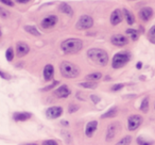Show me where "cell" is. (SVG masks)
Here are the masks:
<instances>
[{
	"instance_id": "obj_1",
	"label": "cell",
	"mask_w": 155,
	"mask_h": 145,
	"mask_svg": "<svg viewBox=\"0 0 155 145\" xmlns=\"http://www.w3.org/2000/svg\"><path fill=\"white\" fill-rule=\"evenodd\" d=\"M88 58L99 66H105L108 62V54L105 50L99 48H91L87 51Z\"/></svg>"
},
{
	"instance_id": "obj_2",
	"label": "cell",
	"mask_w": 155,
	"mask_h": 145,
	"mask_svg": "<svg viewBox=\"0 0 155 145\" xmlns=\"http://www.w3.org/2000/svg\"><path fill=\"white\" fill-rule=\"evenodd\" d=\"M83 47V43L79 39H67L61 44L62 50L67 54H72L79 52Z\"/></svg>"
},
{
	"instance_id": "obj_3",
	"label": "cell",
	"mask_w": 155,
	"mask_h": 145,
	"mask_svg": "<svg viewBox=\"0 0 155 145\" xmlns=\"http://www.w3.org/2000/svg\"><path fill=\"white\" fill-rule=\"evenodd\" d=\"M60 71H61L62 76L67 79L77 78V77L79 76V74H80V68L75 64H73V63H71V62H68V61H64V62L61 63Z\"/></svg>"
},
{
	"instance_id": "obj_4",
	"label": "cell",
	"mask_w": 155,
	"mask_h": 145,
	"mask_svg": "<svg viewBox=\"0 0 155 145\" xmlns=\"http://www.w3.org/2000/svg\"><path fill=\"white\" fill-rule=\"evenodd\" d=\"M131 59V54L127 51H120L116 54L113 58L112 66L113 68H121L123 67Z\"/></svg>"
},
{
	"instance_id": "obj_5",
	"label": "cell",
	"mask_w": 155,
	"mask_h": 145,
	"mask_svg": "<svg viewBox=\"0 0 155 145\" xmlns=\"http://www.w3.org/2000/svg\"><path fill=\"white\" fill-rule=\"evenodd\" d=\"M93 25H94V19L91 16L82 15L80 18H79L75 27H77V29H79V30H86V29L91 28Z\"/></svg>"
},
{
	"instance_id": "obj_6",
	"label": "cell",
	"mask_w": 155,
	"mask_h": 145,
	"mask_svg": "<svg viewBox=\"0 0 155 145\" xmlns=\"http://www.w3.org/2000/svg\"><path fill=\"white\" fill-rule=\"evenodd\" d=\"M142 121L143 119H142V116H140V115L135 114L130 116L129 119H127V128H129V130H131V131L136 130L142 124Z\"/></svg>"
},
{
	"instance_id": "obj_7",
	"label": "cell",
	"mask_w": 155,
	"mask_h": 145,
	"mask_svg": "<svg viewBox=\"0 0 155 145\" xmlns=\"http://www.w3.org/2000/svg\"><path fill=\"white\" fill-rule=\"evenodd\" d=\"M58 22V16L56 15H50V16H47L46 18H44L41 22V28L44 29H49V28H52L54 27Z\"/></svg>"
},
{
	"instance_id": "obj_8",
	"label": "cell",
	"mask_w": 155,
	"mask_h": 145,
	"mask_svg": "<svg viewBox=\"0 0 155 145\" xmlns=\"http://www.w3.org/2000/svg\"><path fill=\"white\" fill-rule=\"evenodd\" d=\"M30 51V47H29L28 44L24 43V42H18L16 44V56L21 58V57H25L29 54Z\"/></svg>"
},
{
	"instance_id": "obj_9",
	"label": "cell",
	"mask_w": 155,
	"mask_h": 145,
	"mask_svg": "<svg viewBox=\"0 0 155 145\" xmlns=\"http://www.w3.org/2000/svg\"><path fill=\"white\" fill-rule=\"evenodd\" d=\"M63 113V108L60 106H54V107H50L47 109L46 111V114L49 119H58L62 115Z\"/></svg>"
},
{
	"instance_id": "obj_10",
	"label": "cell",
	"mask_w": 155,
	"mask_h": 145,
	"mask_svg": "<svg viewBox=\"0 0 155 145\" xmlns=\"http://www.w3.org/2000/svg\"><path fill=\"white\" fill-rule=\"evenodd\" d=\"M110 42H112V44H114V45L122 47V46L127 45L129 40H127V37H125L124 35H122V34H116L110 37Z\"/></svg>"
},
{
	"instance_id": "obj_11",
	"label": "cell",
	"mask_w": 155,
	"mask_h": 145,
	"mask_svg": "<svg viewBox=\"0 0 155 145\" xmlns=\"http://www.w3.org/2000/svg\"><path fill=\"white\" fill-rule=\"evenodd\" d=\"M71 91L67 85H61L58 89H56L54 91V95L56 96L58 98H66L70 95Z\"/></svg>"
},
{
	"instance_id": "obj_12",
	"label": "cell",
	"mask_w": 155,
	"mask_h": 145,
	"mask_svg": "<svg viewBox=\"0 0 155 145\" xmlns=\"http://www.w3.org/2000/svg\"><path fill=\"white\" fill-rule=\"evenodd\" d=\"M122 19H123L122 11L119 9L115 10V11L112 13V15H110V24L114 25V26L120 24V22H122Z\"/></svg>"
},
{
	"instance_id": "obj_13",
	"label": "cell",
	"mask_w": 155,
	"mask_h": 145,
	"mask_svg": "<svg viewBox=\"0 0 155 145\" xmlns=\"http://www.w3.org/2000/svg\"><path fill=\"white\" fill-rule=\"evenodd\" d=\"M153 16V10L150 7H146L139 11V17L143 22H148L152 18Z\"/></svg>"
},
{
	"instance_id": "obj_14",
	"label": "cell",
	"mask_w": 155,
	"mask_h": 145,
	"mask_svg": "<svg viewBox=\"0 0 155 145\" xmlns=\"http://www.w3.org/2000/svg\"><path fill=\"white\" fill-rule=\"evenodd\" d=\"M32 114L29 112H15L13 114V119L16 122H24V121H28L31 119Z\"/></svg>"
},
{
	"instance_id": "obj_15",
	"label": "cell",
	"mask_w": 155,
	"mask_h": 145,
	"mask_svg": "<svg viewBox=\"0 0 155 145\" xmlns=\"http://www.w3.org/2000/svg\"><path fill=\"white\" fill-rule=\"evenodd\" d=\"M98 127V123L96 121H91L89 122L88 124L86 125V128H85V133H86L87 136H93V134L95 133V131L97 130Z\"/></svg>"
},
{
	"instance_id": "obj_16",
	"label": "cell",
	"mask_w": 155,
	"mask_h": 145,
	"mask_svg": "<svg viewBox=\"0 0 155 145\" xmlns=\"http://www.w3.org/2000/svg\"><path fill=\"white\" fill-rule=\"evenodd\" d=\"M53 73H54V68L51 64H47L44 68V78L46 81H50L53 78Z\"/></svg>"
},
{
	"instance_id": "obj_17",
	"label": "cell",
	"mask_w": 155,
	"mask_h": 145,
	"mask_svg": "<svg viewBox=\"0 0 155 145\" xmlns=\"http://www.w3.org/2000/svg\"><path fill=\"white\" fill-rule=\"evenodd\" d=\"M116 132H117V125L116 124H110V126L107 128V133H106V141L107 142L112 141L115 138V136H116Z\"/></svg>"
},
{
	"instance_id": "obj_18",
	"label": "cell",
	"mask_w": 155,
	"mask_h": 145,
	"mask_svg": "<svg viewBox=\"0 0 155 145\" xmlns=\"http://www.w3.org/2000/svg\"><path fill=\"white\" fill-rule=\"evenodd\" d=\"M60 11L63 12V13L66 14V15H68V16L73 15V10L71 9L70 5H67V3H65V2H63L60 5Z\"/></svg>"
},
{
	"instance_id": "obj_19",
	"label": "cell",
	"mask_w": 155,
	"mask_h": 145,
	"mask_svg": "<svg viewBox=\"0 0 155 145\" xmlns=\"http://www.w3.org/2000/svg\"><path fill=\"white\" fill-rule=\"evenodd\" d=\"M122 13H123V15H124L125 19H127V22L129 25H133L134 22H135V17H134L132 12H130L129 10H127V9H123Z\"/></svg>"
},
{
	"instance_id": "obj_20",
	"label": "cell",
	"mask_w": 155,
	"mask_h": 145,
	"mask_svg": "<svg viewBox=\"0 0 155 145\" xmlns=\"http://www.w3.org/2000/svg\"><path fill=\"white\" fill-rule=\"evenodd\" d=\"M101 77H102L101 73H93V74L87 75L85 78H86L88 81H91V82H96V81H98L99 79H101Z\"/></svg>"
},
{
	"instance_id": "obj_21",
	"label": "cell",
	"mask_w": 155,
	"mask_h": 145,
	"mask_svg": "<svg viewBox=\"0 0 155 145\" xmlns=\"http://www.w3.org/2000/svg\"><path fill=\"white\" fill-rule=\"evenodd\" d=\"M117 114V108L116 107H112L107 112H105L102 115V119H110V117H114Z\"/></svg>"
},
{
	"instance_id": "obj_22",
	"label": "cell",
	"mask_w": 155,
	"mask_h": 145,
	"mask_svg": "<svg viewBox=\"0 0 155 145\" xmlns=\"http://www.w3.org/2000/svg\"><path fill=\"white\" fill-rule=\"evenodd\" d=\"M25 30L28 33H30V34L35 35V36H39L41 35V32L34 26H25Z\"/></svg>"
},
{
	"instance_id": "obj_23",
	"label": "cell",
	"mask_w": 155,
	"mask_h": 145,
	"mask_svg": "<svg viewBox=\"0 0 155 145\" xmlns=\"http://www.w3.org/2000/svg\"><path fill=\"white\" fill-rule=\"evenodd\" d=\"M127 34L130 35L133 41H137L138 36H139V33H138V31L135 30V29H127Z\"/></svg>"
},
{
	"instance_id": "obj_24",
	"label": "cell",
	"mask_w": 155,
	"mask_h": 145,
	"mask_svg": "<svg viewBox=\"0 0 155 145\" xmlns=\"http://www.w3.org/2000/svg\"><path fill=\"white\" fill-rule=\"evenodd\" d=\"M148 40L152 44H155V25L151 27L150 30L148 31Z\"/></svg>"
},
{
	"instance_id": "obj_25",
	"label": "cell",
	"mask_w": 155,
	"mask_h": 145,
	"mask_svg": "<svg viewBox=\"0 0 155 145\" xmlns=\"http://www.w3.org/2000/svg\"><path fill=\"white\" fill-rule=\"evenodd\" d=\"M140 110L143 113L148 112V110H149V98L148 97L143 98V100H142V102H141V106H140Z\"/></svg>"
},
{
	"instance_id": "obj_26",
	"label": "cell",
	"mask_w": 155,
	"mask_h": 145,
	"mask_svg": "<svg viewBox=\"0 0 155 145\" xmlns=\"http://www.w3.org/2000/svg\"><path fill=\"white\" fill-rule=\"evenodd\" d=\"M131 142H132V138L130 136H124V138L121 139L119 142H117L116 145H130Z\"/></svg>"
},
{
	"instance_id": "obj_27",
	"label": "cell",
	"mask_w": 155,
	"mask_h": 145,
	"mask_svg": "<svg viewBox=\"0 0 155 145\" xmlns=\"http://www.w3.org/2000/svg\"><path fill=\"white\" fill-rule=\"evenodd\" d=\"M137 143L138 145H152V141H148L147 139H144L143 136H138L137 138Z\"/></svg>"
},
{
	"instance_id": "obj_28",
	"label": "cell",
	"mask_w": 155,
	"mask_h": 145,
	"mask_svg": "<svg viewBox=\"0 0 155 145\" xmlns=\"http://www.w3.org/2000/svg\"><path fill=\"white\" fill-rule=\"evenodd\" d=\"M80 85L85 88V89H96L97 88V82H91V81H89V82H82L80 83Z\"/></svg>"
},
{
	"instance_id": "obj_29",
	"label": "cell",
	"mask_w": 155,
	"mask_h": 145,
	"mask_svg": "<svg viewBox=\"0 0 155 145\" xmlns=\"http://www.w3.org/2000/svg\"><path fill=\"white\" fill-rule=\"evenodd\" d=\"M5 58H7V60L9 61V62H11L14 59V49L12 47L8 48L7 52H5Z\"/></svg>"
},
{
	"instance_id": "obj_30",
	"label": "cell",
	"mask_w": 155,
	"mask_h": 145,
	"mask_svg": "<svg viewBox=\"0 0 155 145\" xmlns=\"http://www.w3.org/2000/svg\"><path fill=\"white\" fill-rule=\"evenodd\" d=\"M79 108H80V107L78 106V105L71 104L70 106H69L68 112H69V113H73V112H75V111H78V110H79Z\"/></svg>"
},
{
	"instance_id": "obj_31",
	"label": "cell",
	"mask_w": 155,
	"mask_h": 145,
	"mask_svg": "<svg viewBox=\"0 0 155 145\" xmlns=\"http://www.w3.org/2000/svg\"><path fill=\"white\" fill-rule=\"evenodd\" d=\"M9 15H10V13L7 11V10L0 7V16H1V17H2V18H7Z\"/></svg>"
},
{
	"instance_id": "obj_32",
	"label": "cell",
	"mask_w": 155,
	"mask_h": 145,
	"mask_svg": "<svg viewBox=\"0 0 155 145\" xmlns=\"http://www.w3.org/2000/svg\"><path fill=\"white\" fill-rule=\"evenodd\" d=\"M123 88V85L122 83H119V85H114L112 87V91H114V92H118V91H120L121 89Z\"/></svg>"
},
{
	"instance_id": "obj_33",
	"label": "cell",
	"mask_w": 155,
	"mask_h": 145,
	"mask_svg": "<svg viewBox=\"0 0 155 145\" xmlns=\"http://www.w3.org/2000/svg\"><path fill=\"white\" fill-rule=\"evenodd\" d=\"M58 85V81H54L52 85H50L49 87H46V88H44V89H41V91H49V90H52L53 89L55 85Z\"/></svg>"
},
{
	"instance_id": "obj_34",
	"label": "cell",
	"mask_w": 155,
	"mask_h": 145,
	"mask_svg": "<svg viewBox=\"0 0 155 145\" xmlns=\"http://www.w3.org/2000/svg\"><path fill=\"white\" fill-rule=\"evenodd\" d=\"M43 145H58V142L54 140H47V141H44Z\"/></svg>"
},
{
	"instance_id": "obj_35",
	"label": "cell",
	"mask_w": 155,
	"mask_h": 145,
	"mask_svg": "<svg viewBox=\"0 0 155 145\" xmlns=\"http://www.w3.org/2000/svg\"><path fill=\"white\" fill-rule=\"evenodd\" d=\"M1 3L9 5V7H14V2L13 1H10V0H1Z\"/></svg>"
},
{
	"instance_id": "obj_36",
	"label": "cell",
	"mask_w": 155,
	"mask_h": 145,
	"mask_svg": "<svg viewBox=\"0 0 155 145\" xmlns=\"http://www.w3.org/2000/svg\"><path fill=\"white\" fill-rule=\"evenodd\" d=\"M0 77H2L3 79H10L11 77H10V75L5 74V73H3V71H0Z\"/></svg>"
},
{
	"instance_id": "obj_37",
	"label": "cell",
	"mask_w": 155,
	"mask_h": 145,
	"mask_svg": "<svg viewBox=\"0 0 155 145\" xmlns=\"http://www.w3.org/2000/svg\"><path fill=\"white\" fill-rule=\"evenodd\" d=\"M91 98L93 99V102H95V104H97V102H100V98L98 97V96H96V95H91Z\"/></svg>"
},
{
	"instance_id": "obj_38",
	"label": "cell",
	"mask_w": 155,
	"mask_h": 145,
	"mask_svg": "<svg viewBox=\"0 0 155 145\" xmlns=\"http://www.w3.org/2000/svg\"><path fill=\"white\" fill-rule=\"evenodd\" d=\"M17 2H19V3H28L29 0H17Z\"/></svg>"
},
{
	"instance_id": "obj_39",
	"label": "cell",
	"mask_w": 155,
	"mask_h": 145,
	"mask_svg": "<svg viewBox=\"0 0 155 145\" xmlns=\"http://www.w3.org/2000/svg\"><path fill=\"white\" fill-rule=\"evenodd\" d=\"M136 67H137L138 69H140V68L142 67V63H141V62H138V63H137V65H136Z\"/></svg>"
},
{
	"instance_id": "obj_40",
	"label": "cell",
	"mask_w": 155,
	"mask_h": 145,
	"mask_svg": "<svg viewBox=\"0 0 155 145\" xmlns=\"http://www.w3.org/2000/svg\"><path fill=\"white\" fill-rule=\"evenodd\" d=\"M26 145H37V144H35V143H29V144H26Z\"/></svg>"
},
{
	"instance_id": "obj_41",
	"label": "cell",
	"mask_w": 155,
	"mask_h": 145,
	"mask_svg": "<svg viewBox=\"0 0 155 145\" xmlns=\"http://www.w3.org/2000/svg\"><path fill=\"white\" fill-rule=\"evenodd\" d=\"M1 35H2V32H1V29H0V37H1Z\"/></svg>"
}]
</instances>
